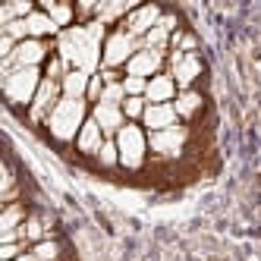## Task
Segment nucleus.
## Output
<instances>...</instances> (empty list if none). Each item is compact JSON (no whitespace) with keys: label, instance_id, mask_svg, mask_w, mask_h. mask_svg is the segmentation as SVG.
Returning a JSON list of instances; mask_svg holds the SVG:
<instances>
[{"label":"nucleus","instance_id":"21","mask_svg":"<svg viewBox=\"0 0 261 261\" xmlns=\"http://www.w3.org/2000/svg\"><path fill=\"white\" fill-rule=\"evenodd\" d=\"M95 158H98V164H101V167H114V164H120V148H117V139H107Z\"/></svg>","mask_w":261,"mask_h":261},{"label":"nucleus","instance_id":"2","mask_svg":"<svg viewBox=\"0 0 261 261\" xmlns=\"http://www.w3.org/2000/svg\"><path fill=\"white\" fill-rule=\"evenodd\" d=\"M88 114V104L85 101H76V98H60V104L54 107V114L47 117V129L54 139L60 142H69V139H79L82 126H85V117Z\"/></svg>","mask_w":261,"mask_h":261},{"label":"nucleus","instance_id":"25","mask_svg":"<svg viewBox=\"0 0 261 261\" xmlns=\"http://www.w3.org/2000/svg\"><path fill=\"white\" fill-rule=\"evenodd\" d=\"M104 88H107V82H104V76L101 72H95V76H91V82H88V101H101V95H104Z\"/></svg>","mask_w":261,"mask_h":261},{"label":"nucleus","instance_id":"14","mask_svg":"<svg viewBox=\"0 0 261 261\" xmlns=\"http://www.w3.org/2000/svg\"><path fill=\"white\" fill-rule=\"evenodd\" d=\"M176 98V82L173 76H154V79H148V91H145V101L148 104H173Z\"/></svg>","mask_w":261,"mask_h":261},{"label":"nucleus","instance_id":"6","mask_svg":"<svg viewBox=\"0 0 261 261\" xmlns=\"http://www.w3.org/2000/svg\"><path fill=\"white\" fill-rule=\"evenodd\" d=\"M189 142V129L173 126L164 133H148V151L154 154V161H176L182 158V148Z\"/></svg>","mask_w":261,"mask_h":261},{"label":"nucleus","instance_id":"8","mask_svg":"<svg viewBox=\"0 0 261 261\" xmlns=\"http://www.w3.org/2000/svg\"><path fill=\"white\" fill-rule=\"evenodd\" d=\"M60 98H63V85L54 82V79H44L41 88H38V95H35V101H32L29 117L35 123H47V117L54 114V107L60 104Z\"/></svg>","mask_w":261,"mask_h":261},{"label":"nucleus","instance_id":"10","mask_svg":"<svg viewBox=\"0 0 261 261\" xmlns=\"http://www.w3.org/2000/svg\"><path fill=\"white\" fill-rule=\"evenodd\" d=\"M161 66H164V50H139L136 57L126 63V76L154 79V76H161Z\"/></svg>","mask_w":261,"mask_h":261},{"label":"nucleus","instance_id":"7","mask_svg":"<svg viewBox=\"0 0 261 261\" xmlns=\"http://www.w3.org/2000/svg\"><path fill=\"white\" fill-rule=\"evenodd\" d=\"M50 57V44L47 41H38V38H25L16 54L10 60H4V72H13V69H25V66H41L44 60Z\"/></svg>","mask_w":261,"mask_h":261},{"label":"nucleus","instance_id":"12","mask_svg":"<svg viewBox=\"0 0 261 261\" xmlns=\"http://www.w3.org/2000/svg\"><path fill=\"white\" fill-rule=\"evenodd\" d=\"M201 69H204V66H201V57H198V54H186L179 63L170 66V76H173V82H176L179 91H189V88L195 85V79L201 76Z\"/></svg>","mask_w":261,"mask_h":261},{"label":"nucleus","instance_id":"24","mask_svg":"<svg viewBox=\"0 0 261 261\" xmlns=\"http://www.w3.org/2000/svg\"><path fill=\"white\" fill-rule=\"evenodd\" d=\"M145 107H148L145 98H126L123 101V114H126V120H142L145 117Z\"/></svg>","mask_w":261,"mask_h":261},{"label":"nucleus","instance_id":"22","mask_svg":"<svg viewBox=\"0 0 261 261\" xmlns=\"http://www.w3.org/2000/svg\"><path fill=\"white\" fill-rule=\"evenodd\" d=\"M35 258H38V261H57L60 258V246H57V242H54V239H44V242H35Z\"/></svg>","mask_w":261,"mask_h":261},{"label":"nucleus","instance_id":"4","mask_svg":"<svg viewBox=\"0 0 261 261\" xmlns=\"http://www.w3.org/2000/svg\"><path fill=\"white\" fill-rule=\"evenodd\" d=\"M117 148H120V164L126 170H142L148 161V136L142 133V126L126 123L117 133Z\"/></svg>","mask_w":261,"mask_h":261},{"label":"nucleus","instance_id":"13","mask_svg":"<svg viewBox=\"0 0 261 261\" xmlns=\"http://www.w3.org/2000/svg\"><path fill=\"white\" fill-rule=\"evenodd\" d=\"M91 117H95V123L104 129V136H117L120 129L126 126V114H123V107H114V104H95L91 107Z\"/></svg>","mask_w":261,"mask_h":261},{"label":"nucleus","instance_id":"19","mask_svg":"<svg viewBox=\"0 0 261 261\" xmlns=\"http://www.w3.org/2000/svg\"><path fill=\"white\" fill-rule=\"evenodd\" d=\"M25 204H7V211H4V220H0V230L4 233H13V230H19L22 223H25Z\"/></svg>","mask_w":261,"mask_h":261},{"label":"nucleus","instance_id":"3","mask_svg":"<svg viewBox=\"0 0 261 261\" xmlns=\"http://www.w3.org/2000/svg\"><path fill=\"white\" fill-rule=\"evenodd\" d=\"M41 82H44V76H41L38 66H25V69L4 72V95L16 107H22V104L32 107V101H35V95H38Z\"/></svg>","mask_w":261,"mask_h":261},{"label":"nucleus","instance_id":"5","mask_svg":"<svg viewBox=\"0 0 261 261\" xmlns=\"http://www.w3.org/2000/svg\"><path fill=\"white\" fill-rule=\"evenodd\" d=\"M139 50H145L142 41L133 38V35H129L126 29H117V32H110V35H107V41H104V57H101V63H104V69L126 66Z\"/></svg>","mask_w":261,"mask_h":261},{"label":"nucleus","instance_id":"16","mask_svg":"<svg viewBox=\"0 0 261 261\" xmlns=\"http://www.w3.org/2000/svg\"><path fill=\"white\" fill-rule=\"evenodd\" d=\"M104 142H107L104 139V129L95 123V117H88L85 126H82V133H79V139H76V148H79L82 154H98Z\"/></svg>","mask_w":261,"mask_h":261},{"label":"nucleus","instance_id":"18","mask_svg":"<svg viewBox=\"0 0 261 261\" xmlns=\"http://www.w3.org/2000/svg\"><path fill=\"white\" fill-rule=\"evenodd\" d=\"M173 107H176V114H179V120H195L198 114H201V107H204V98L198 95V91H179L176 95V101H173Z\"/></svg>","mask_w":261,"mask_h":261},{"label":"nucleus","instance_id":"1","mask_svg":"<svg viewBox=\"0 0 261 261\" xmlns=\"http://www.w3.org/2000/svg\"><path fill=\"white\" fill-rule=\"evenodd\" d=\"M101 41H107L104 38V22L95 19L88 25H72V29L60 32L57 47H60V57L66 60L69 69H82V72H88V76H95L98 60L104 57Z\"/></svg>","mask_w":261,"mask_h":261},{"label":"nucleus","instance_id":"11","mask_svg":"<svg viewBox=\"0 0 261 261\" xmlns=\"http://www.w3.org/2000/svg\"><path fill=\"white\" fill-rule=\"evenodd\" d=\"M176 120H179V114H176L173 104H148L145 107V117H142V123H145L148 133H164V129H173V126H179Z\"/></svg>","mask_w":261,"mask_h":261},{"label":"nucleus","instance_id":"9","mask_svg":"<svg viewBox=\"0 0 261 261\" xmlns=\"http://www.w3.org/2000/svg\"><path fill=\"white\" fill-rule=\"evenodd\" d=\"M164 19V13H161V7H136L133 13L126 16V22H123V29L133 35V38H145L148 32H151L158 22Z\"/></svg>","mask_w":261,"mask_h":261},{"label":"nucleus","instance_id":"26","mask_svg":"<svg viewBox=\"0 0 261 261\" xmlns=\"http://www.w3.org/2000/svg\"><path fill=\"white\" fill-rule=\"evenodd\" d=\"M16 261H38V258H35V252H25V255H19Z\"/></svg>","mask_w":261,"mask_h":261},{"label":"nucleus","instance_id":"23","mask_svg":"<svg viewBox=\"0 0 261 261\" xmlns=\"http://www.w3.org/2000/svg\"><path fill=\"white\" fill-rule=\"evenodd\" d=\"M123 88H126V98H145V91H148V79H139V76H123Z\"/></svg>","mask_w":261,"mask_h":261},{"label":"nucleus","instance_id":"17","mask_svg":"<svg viewBox=\"0 0 261 261\" xmlns=\"http://www.w3.org/2000/svg\"><path fill=\"white\" fill-rule=\"evenodd\" d=\"M88 82H91L88 72H82V69H69V72H66V79L60 82V85H63V98L88 101Z\"/></svg>","mask_w":261,"mask_h":261},{"label":"nucleus","instance_id":"20","mask_svg":"<svg viewBox=\"0 0 261 261\" xmlns=\"http://www.w3.org/2000/svg\"><path fill=\"white\" fill-rule=\"evenodd\" d=\"M41 10H44L50 19L63 29V32H66V29H72L69 22H72V16H76V7H63V4H41Z\"/></svg>","mask_w":261,"mask_h":261},{"label":"nucleus","instance_id":"15","mask_svg":"<svg viewBox=\"0 0 261 261\" xmlns=\"http://www.w3.org/2000/svg\"><path fill=\"white\" fill-rule=\"evenodd\" d=\"M25 32H29V38H38V41H44V38H50V35H57L60 38V25L50 19V16L44 13V10H35L29 19H25Z\"/></svg>","mask_w":261,"mask_h":261}]
</instances>
